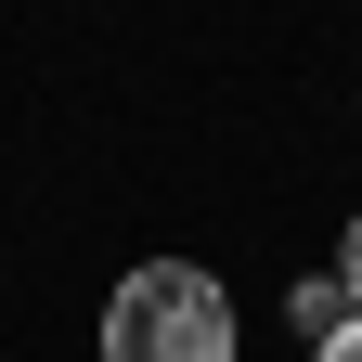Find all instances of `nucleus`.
I'll use <instances>...</instances> for the list:
<instances>
[{
    "label": "nucleus",
    "instance_id": "nucleus-3",
    "mask_svg": "<svg viewBox=\"0 0 362 362\" xmlns=\"http://www.w3.org/2000/svg\"><path fill=\"white\" fill-rule=\"evenodd\" d=\"M337 285H349V310H362V207H349V246H337Z\"/></svg>",
    "mask_w": 362,
    "mask_h": 362
},
{
    "label": "nucleus",
    "instance_id": "nucleus-4",
    "mask_svg": "<svg viewBox=\"0 0 362 362\" xmlns=\"http://www.w3.org/2000/svg\"><path fill=\"white\" fill-rule=\"evenodd\" d=\"M310 362H362V324H349V337H324V349H310Z\"/></svg>",
    "mask_w": 362,
    "mask_h": 362
},
{
    "label": "nucleus",
    "instance_id": "nucleus-1",
    "mask_svg": "<svg viewBox=\"0 0 362 362\" xmlns=\"http://www.w3.org/2000/svg\"><path fill=\"white\" fill-rule=\"evenodd\" d=\"M104 362H233V298L194 259H143L104 298Z\"/></svg>",
    "mask_w": 362,
    "mask_h": 362
},
{
    "label": "nucleus",
    "instance_id": "nucleus-2",
    "mask_svg": "<svg viewBox=\"0 0 362 362\" xmlns=\"http://www.w3.org/2000/svg\"><path fill=\"white\" fill-rule=\"evenodd\" d=\"M285 310H298V337H310V349H324V337H349V324H362V310H349V285H337V272H324V285H298Z\"/></svg>",
    "mask_w": 362,
    "mask_h": 362
}]
</instances>
